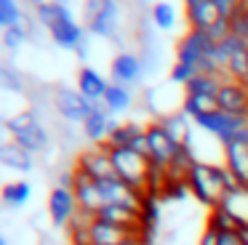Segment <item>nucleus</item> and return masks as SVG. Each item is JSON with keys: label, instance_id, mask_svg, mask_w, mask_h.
I'll list each match as a JSON object with an SVG mask.
<instances>
[{"label": "nucleus", "instance_id": "nucleus-29", "mask_svg": "<svg viewBox=\"0 0 248 245\" xmlns=\"http://www.w3.org/2000/svg\"><path fill=\"white\" fill-rule=\"evenodd\" d=\"M24 21L22 14V3L19 0H0V27L8 30V27H16Z\"/></svg>", "mask_w": 248, "mask_h": 245}, {"label": "nucleus", "instance_id": "nucleus-32", "mask_svg": "<svg viewBox=\"0 0 248 245\" xmlns=\"http://www.w3.org/2000/svg\"><path fill=\"white\" fill-rule=\"evenodd\" d=\"M32 8H40V5H70V0H30Z\"/></svg>", "mask_w": 248, "mask_h": 245}, {"label": "nucleus", "instance_id": "nucleus-8", "mask_svg": "<svg viewBox=\"0 0 248 245\" xmlns=\"http://www.w3.org/2000/svg\"><path fill=\"white\" fill-rule=\"evenodd\" d=\"M147 138H150V163L155 165V168H163V170L171 168L176 154L184 149L182 144H176L166 131H163V125L157 120L147 122Z\"/></svg>", "mask_w": 248, "mask_h": 245}, {"label": "nucleus", "instance_id": "nucleus-7", "mask_svg": "<svg viewBox=\"0 0 248 245\" xmlns=\"http://www.w3.org/2000/svg\"><path fill=\"white\" fill-rule=\"evenodd\" d=\"M214 51H216V43L208 37V32H200V30H187L176 40V61H184L195 69Z\"/></svg>", "mask_w": 248, "mask_h": 245}, {"label": "nucleus", "instance_id": "nucleus-10", "mask_svg": "<svg viewBox=\"0 0 248 245\" xmlns=\"http://www.w3.org/2000/svg\"><path fill=\"white\" fill-rule=\"evenodd\" d=\"M72 192H75V200H78V208H80V211L96 216L104 208V195H102L99 181L91 179V176H86L83 170H78L75 165H72Z\"/></svg>", "mask_w": 248, "mask_h": 245}, {"label": "nucleus", "instance_id": "nucleus-5", "mask_svg": "<svg viewBox=\"0 0 248 245\" xmlns=\"http://www.w3.org/2000/svg\"><path fill=\"white\" fill-rule=\"evenodd\" d=\"M51 104H54L56 115H59L64 122H70V125H83L86 117L91 115L93 107H96L93 101H88L78 88H67V85H59V88L54 91Z\"/></svg>", "mask_w": 248, "mask_h": 245}, {"label": "nucleus", "instance_id": "nucleus-6", "mask_svg": "<svg viewBox=\"0 0 248 245\" xmlns=\"http://www.w3.org/2000/svg\"><path fill=\"white\" fill-rule=\"evenodd\" d=\"M195 125H198L200 131L211 133L214 138H219V141L227 147V144H230L232 138L237 136V133L248 128V117H243V115H230V112L216 109V112H211V115L198 117V120H195Z\"/></svg>", "mask_w": 248, "mask_h": 245}, {"label": "nucleus", "instance_id": "nucleus-16", "mask_svg": "<svg viewBox=\"0 0 248 245\" xmlns=\"http://www.w3.org/2000/svg\"><path fill=\"white\" fill-rule=\"evenodd\" d=\"M0 163L6 165L8 170H14V173H32L35 168V160L32 154L27 152V149H22L16 141H3L0 144Z\"/></svg>", "mask_w": 248, "mask_h": 245}, {"label": "nucleus", "instance_id": "nucleus-28", "mask_svg": "<svg viewBox=\"0 0 248 245\" xmlns=\"http://www.w3.org/2000/svg\"><path fill=\"white\" fill-rule=\"evenodd\" d=\"M27 21V19H24ZM16 24V27H8V30H3V48L6 51H22V46H27L30 40V27L27 24Z\"/></svg>", "mask_w": 248, "mask_h": 245}, {"label": "nucleus", "instance_id": "nucleus-20", "mask_svg": "<svg viewBox=\"0 0 248 245\" xmlns=\"http://www.w3.org/2000/svg\"><path fill=\"white\" fill-rule=\"evenodd\" d=\"M147 128V122H136V120H120L118 125H115V131L109 133L107 144L104 147L107 149H128L131 144L136 141V136H141Z\"/></svg>", "mask_w": 248, "mask_h": 245}, {"label": "nucleus", "instance_id": "nucleus-9", "mask_svg": "<svg viewBox=\"0 0 248 245\" xmlns=\"http://www.w3.org/2000/svg\"><path fill=\"white\" fill-rule=\"evenodd\" d=\"M144 72H147L144 59H141V53H136V51H118L112 56V61H109V80L118 83V85L134 88Z\"/></svg>", "mask_w": 248, "mask_h": 245}, {"label": "nucleus", "instance_id": "nucleus-30", "mask_svg": "<svg viewBox=\"0 0 248 245\" xmlns=\"http://www.w3.org/2000/svg\"><path fill=\"white\" fill-rule=\"evenodd\" d=\"M195 75H198V69L189 67V64H184V61H176V59H173L171 69H168V80H171L173 85H182V88L195 77Z\"/></svg>", "mask_w": 248, "mask_h": 245}, {"label": "nucleus", "instance_id": "nucleus-17", "mask_svg": "<svg viewBox=\"0 0 248 245\" xmlns=\"http://www.w3.org/2000/svg\"><path fill=\"white\" fill-rule=\"evenodd\" d=\"M219 19H221V16H219V8H216L214 0H205V3L195 5V8H184V21H187L189 30L208 32Z\"/></svg>", "mask_w": 248, "mask_h": 245}, {"label": "nucleus", "instance_id": "nucleus-11", "mask_svg": "<svg viewBox=\"0 0 248 245\" xmlns=\"http://www.w3.org/2000/svg\"><path fill=\"white\" fill-rule=\"evenodd\" d=\"M75 168L83 170L86 176H91V179L96 181H104V179H115V165H112V157H109V149L104 147H93L86 149V152L78 154L75 160Z\"/></svg>", "mask_w": 248, "mask_h": 245}, {"label": "nucleus", "instance_id": "nucleus-2", "mask_svg": "<svg viewBox=\"0 0 248 245\" xmlns=\"http://www.w3.org/2000/svg\"><path fill=\"white\" fill-rule=\"evenodd\" d=\"M32 19L43 27L51 35V40L56 43L64 51H80L88 43L86 27L83 21L75 19L70 5H40V8H32Z\"/></svg>", "mask_w": 248, "mask_h": 245}, {"label": "nucleus", "instance_id": "nucleus-34", "mask_svg": "<svg viewBox=\"0 0 248 245\" xmlns=\"http://www.w3.org/2000/svg\"><path fill=\"white\" fill-rule=\"evenodd\" d=\"M0 245H8V237H0Z\"/></svg>", "mask_w": 248, "mask_h": 245}, {"label": "nucleus", "instance_id": "nucleus-35", "mask_svg": "<svg viewBox=\"0 0 248 245\" xmlns=\"http://www.w3.org/2000/svg\"><path fill=\"white\" fill-rule=\"evenodd\" d=\"M246 56H248V51H246Z\"/></svg>", "mask_w": 248, "mask_h": 245}, {"label": "nucleus", "instance_id": "nucleus-25", "mask_svg": "<svg viewBox=\"0 0 248 245\" xmlns=\"http://www.w3.org/2000/svg\"><path fill=\"white\" fill-rule=\"evenodd\" d=\"M3 205L6 208H24L30 202V197H32V184L24 179H16V181H8L6 186H3Z\"/></svg>", "mask_w": 248, "mask_h": 245}, {"label": "nucleus", "instance_id": "nucleus-27", "mask_svg": "<svg viewBox=\"0 0 248 245\" xmlns=\"http://www.w3.org/2000/svg\"><path fill=\"white\" fill-rule=\"evenodd\" d=\"M205 227L214 229V232H235V229H243L240 224H237V218L221 205L214 208V211H208V221H205Z\"/></svg>", "mask_w": 248, "mask_h": 245}, {"label": "nucleus", "instance_id": "nucleus-4", "mask_svg": "<svg viewBox=\"0 0 248 245\" xmlns=\"http://www.w3.org/2000/svg\"><path fill=\"white\" fill-rule=\"evenodd\" d=\"M109 157L115 165V176L125 184H131L134 189L144 192L150 197V173H152V163L144 154L134 152V149H109Z\"/></svg>", "mask_w": 248, "mask_h": 245}, {"label": "nucleus", "instance_id": "nucleus-23", "mask_svg": "<svg viewBox=\"0 0 248 245\" xmlns=\"http://www.w3.org/2000/svg\"><path fill=\"white\" fill-rule=\"evenodd\" d=\"M150 19L160 32H173L179 24V11H176V5L168 3V0H157L150 8Z\"/></svg>", "mask_w": 248, "mask_h": 245}, {"label": "nucleus", "instance_id": "nucleus-3", "mask_svg": "<svg viewBox=\"0 0 248 245\" xmlns=\"http://www.w3.org/2000/svg\"><path fill=\"white\" fill-rule=\"evenodd\" d=\"M83 27L99 40H120V3L118 0H83Z\"/></svg>", "mask_w": 248, "mask_h": 245}, {"label": "nucleus", "instance_id": "nucleus-12", "mask_svg": "<svg viewBox=\"0 0 248 245\" xmlns=\"http://www.w3.org/2000/svg\"><path fill=\"white\" fill-rule=\"evenodd\" d=\"M80 211L78 208V200H75V192L70 186H59L56 184L48 195V216H51V224L56 229H67L70 221L75 218V213Z\"/></svg>", "mask_w": 248, "mask_h": 245}, {"label": "nucleus", "instance_id": "nucleus-1", "mask_svg": "<svg viewBox=\"0 0 248 245\" xmlns=\"http://www.w3.org/2000/svg\"><path fill=\"white\" fill-rule=\"evenodd\" d=\"M187 184H189L192 197L200 205L208 208V211H214V208H219L221 202H224L227 192L243 186L240 181L230 173L227 165H211V163H195L192 170H189V176H187Z\"/></svg>", "mask_w": 248, "mask_h": 245}, {"label": "nucleus", "instance_id": "nucleus-14", "mask_svg": "<svg viewBox=\"0 0 248 245\" xmlns=\"http://www.w3.org/2000/svg\"><path fill=\"white\" fill-rule=\"evenodd\" d=\"M112 80L104 77L102 72H99L96 67H91V64H83L80 69H78V85L75 88L80 91L83 96H86L88 101H93V104H102L104 96H107V88Z\"/></svg>", "mask_w": 248, "mask_h": 245}, {"label": "nucleus", "instance_id": "nucleus-19", "mask_svg": "<svg viewBox=\"0 0 248 245\" xmlns=\"http://www.w3.org/2000/svg\"><path fill=\"white\" fill-rule=\"evenodd\" d=\"M104 109L109 112L112 117L118 115H125L128 109H134L136 99H134V91L128 88V85H118V83H109L107 88V96H104Z\"/></svg>", "mask_w": 248, "mask_h": 245}, {"label": "nucleus", "instance_id": "nucleus-26", "mask_svg": "<svg viewBox=\"0 0 248 245\" xmlns=\"http://www.w3.org/2000/svg\"><path fill=\"white\" fill-rule=\"evenodd\" d=\"M221 85H224V77L219 75H203L198 72L187 85H184V93H200V96H219Z\"/></svg>", "mask_w": 248, "mask_h": 245}, {"label": "nucleus", "instance_id": "nucleus-31", "mask_svg": "<svg viewBox=\"0 0 248 245\" xmlns=\"http://www.w3.org/2000/svg\"><path fill=\"white\" fill-rule=\"evenodd\" d=\"M198 245H219V232L205 227L203 234H200V240H198Z\"/></svg>", "mask_w": 248, "mask_h": 245}, {"label": "nucleus", "instance_id": "nucleus-33", "mask_svg": "<svg viewBox=\"0 0 248 245\" xmlns=\"http://www.w3.org/2000/svg\"><path fill=\"white\" fill-rule=\"evenodd\" d=\"M182 3H184V8H195V5L205 3V0H182Z\"/></svg>", "mask_w": 248, "mask_h": 245}, {"label": "nucleus", "instance_id": "nucleus-18", "mask_svg": "<svg viewBox=\"0 0 248 245\" xmlns=\"http://www.w3.org/2000/svg\"><path fill=\"white\" fill-rule=\"evenodd\" d=\"M91 237H93V245H120L131 237H144V234H136V232H131V229L115 227V224H109V221L96 218V221H93Z\"/></svg>", "mask_w": 248, "mask_h": 245}, {"label": "nucleus", "instance_id": "nucleus-13", "mask_svg": "<svg viewBox=\"0 0 248 245\" xmlns=\"http://www.w3.org/2000/svg\"><path fill=\"white\" fill-rule=\"evenodd\" d=\"M118 122L120 120H115V117L104 109V104H96V107H93V112L86 117V122L80 125L83 138H86V141H91L93 147H102V144H107L109 133L115 131V125H118Z\"/></svg>", "mask_w": 248, "mask_h": 245}, {"label": "nucleus", "instance_id": "nucleus-22", "mask_svg": "<svg viewBox=\"0 0 248 245\" xmlns=\"http://www.w3.org/2000/svg\"><path fill=\"white\" fill-rule=\"evenodd\" d=\"M157 122H160L163 131H166V133H168V136H171L176 144H182V147L187 144V138L192 136V131H195V120H192V117H187L182 109L173 112V115L160 117Z\"/></svg>", "mask_w": 248, "mask_h": 245}, {"label": "nucleus", "instance_id": "nucleus-24", "mask_svg": "<svg viewBox=\"0 0 248 245\" xmlns=\"http://www.w3.org/2000/svg\"><path fill=\"white\" fill-rule=\"evenodd\" d=\"M219 109V101L216 96H200V93H184V104H182V112L192 120L203 115H211V112Z\"/></svg>", "mask_w": 248, "mask_h": 245}, {"label": "nucleus", "instance_id": "nucleus-15", "mask_svg": "<svg viewBox=\"0 0 248 245\" xmlns=\"http://www.w3.org/2000/svg\"><path fill=\"white\" fill-rule=\"evenodd\" d=\"M11 141H16L22 149H27L30 154H40V152H48L51 147V133L48 128L43 125V122H32V125L22 128V131H16L11 136Z\"/></svg>", "mask_w": 248, "mask_h": 245}, {"label": "nucleus", "instance_id": "nucleus-21", "mask_svg": "<svg viewBox=\"0 0 248 245\" xmlns=\"http://www.w3.org/2000/svg\"><path fill=\"white\" fill-rule=\"evenodd\" d=\"M93 221H96L93 213L78 211L75 218L70 221V227L64 229V232H67V243H70V245H93V237H91Z\"/></svg>", "mask_w": 248, "mask_h": 245}]
</instances>
